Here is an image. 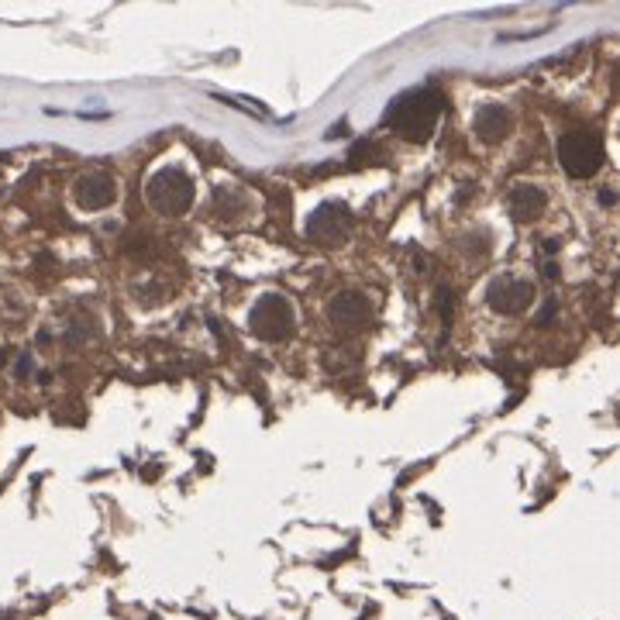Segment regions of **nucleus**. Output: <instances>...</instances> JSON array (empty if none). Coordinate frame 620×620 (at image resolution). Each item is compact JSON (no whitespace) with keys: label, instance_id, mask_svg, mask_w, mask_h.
<instances>
[{"label":"nucleus","instance_id":"obj_2","mask_svg":"<svg viewBox=\"0 0 620 620\" xmlns=\"http://www.w3.org/2000/svg\"><path fill=\"white\" fill-rule=\"evenodd\" d=\"M145 200L166 217H180L193 207V180L180 166H162L155 169L145 183Z\"/></svg>","mask_w":620,"mask_h":620},{"label":"nucleus","instance_id":"obj_14","mask_svg":"<svg viewBox=\"0 0 620 620\" xmlns=\"http://www.w3.org/2000/svg\"><path fill=\"white\" fill-rule=\"evenodd\" d=\"M600 200H603V204H614V190H600Z\"/></svg>","mask_w":620,"mask_h":620},{"label":"nucleus","instance_id":"obj_9","mask_svg":"<svg viewBox=\"0 0 620 620\" xmlns=\"http://www.w3.org/2000/svg\"><path fill=\"white\" fill-rule=\"evenodd\" d=\"M507 211H510V217H514L517 224H531L534 217L545 211V190H541V186H534V183L510 186V193H507Z\"/></svg>","mask_w":620,"mask_h":620},{"label":"nucleus","instance_id":"obj_3","mask_svg":"<svg viewBox=\"0 0 620 620\" xmlns=\"http://www.w3.org/2000/svg\"><path fill=\"white\" fill-rule=\"evenodd\" d=\"M558 162L572 180H589L603 166V142L593 131H565L558 138Z\"/></svg>","mask_w":620,"mask_h":620},{"label":"nucleus","instance_id":"obj_1","mask_svg":"<svg viewBox=\"0 0 620 620\" xmlns=\"http://www.w3.org/2000/svg\"><path fill=\"white\" fill-rule=\"evenodd\" d=\"M441 111H445L441 90L424 83V87H414L393 97V104L386 107V128L397 131L407 142H428L434 128H438Z\"/></svg>","mask_w":620,"mask_h":620},{"label":"nucleus","instance_id":"obj_5","mask_svg":"<svg viewBox=\"0 0 620 620\" xmlns=\"http://www.w3.org/2000/svg\"><path fill=\"white\" fill-rule=\"evenodd\" d=\"M534 300V286L521 276H496L486 290V304L496 314H524Z\"/></svg>","mask_w":620,"mask_h":620},{"label":"nucleus","instance_id":"obj_8","mask_svg":"<svg viewBox=\"0 0 620 620\" xmlns=\"http://www.w3.org/2000/svg\"><path fill=\"white\" fill-rule=\"evenodd\" d=\"M328 314H331V321H335V328L359 331V328H366V324H369L372 307H369V300L362 297L359 290H345V293H338V297L331 300Z\"/></svg>","mask_w":620,"mask_h":620},{"label":"nucleus","instance_id":"obj_16","mask_svg":"<svg viewBox=\"0 0 620 620\" xmlns=\"http://www.w3.org/2000/svg\"><path fill=\"white\" fill-rule=\"evenodd\" d=\"M11 355V348H0V366H4V359Z\"/></svg>","mask_w":620,"mask_h":620},{"label":"nucleus","instance_id":"obj_6","mask_svg":"<svg viewBox=\"0 0 620 620\" xmlns=\"http://www.w3.org/2000/svg\"><path fill=\"white\" fill-rule=\"evenodd\" d=\"M73 197L83 211H107L118 200V186H114V176L107 169H90L73 183Z\"/></svg>","mask_w":620,"mask_h":620},{"label":"nucleus","instance_id":"obj_12","mask_svg":"<svg viewBox=\"0 0 620 620\" xmlns=\"http://www.w3.org/2000/svg\"><path fill=\"white\" fill-rule=\"evenodd\" d=\"M18 376L21 379L31 376V355H21V359H18Z\"/></svg>","mask_w":620,"mask_h":620},{"label":"nucleus","instance_id":"obj_7","mask_svg":"<svg viewBox=\"0 0 620 620\" xmlns=\"http://www.w3.org/2000/svg\"><path fill=\"white\" fill-rule=\"evenodd\" d=\"M348 221H352V211H348L341 200H328L321 204L307 221V238L310 242H338L348 231Z\"/></svg>","mask_w":620,"mask_h":620},{"label":"nucleus","instance_id":"obj_13","mask_svg":"<svg viewBox=\"0 0 620 620\" xmlns=\"http://www.w3.org/2000/svg\"><path fill=\"white\" fill-rule=\"evenodd\" d=\"M335 135H348V124H345V121H338L335 128L328 131V138H335Z\"/></svg>","mask_w":620,"mask_h":620},{"label":"nucleus","instance_id":"obj_10","mask_svg":"<svg viewBox=\"0 0 620 620\" xmlns=\"http://www.w3.org/2000/svg\"><path fill=\"white\" fill-rule=\"evenodd\" d=\"M472 128H476V135L483 138V142H500L503 135L510 131V111L500 104H483L476 111V121H472Z\"/></svg>","mask_w":620,"mask_h":620},{"label":"nucleus","instance_id":"obj_4","mask_svg":"<svg viewBox=\"0 0 620 620\" xmlns=\"http://www.w3.org/2000/svg\"><path fill=\"white\" fill-rule=\"evenodd\" d=\"M248 324H252V331L262 341H283L286 335H293V307H290V300L279 297V293H266L262 300H255Z\"/></svg>","mask_w":620,"mask_h":620},{"label":"nucleus","instance_id":"obj_15","mask_svg":"<svg viewBox=\"0 0 620 620\" xmlns=\"http://www.w3.org/2000/svg\"><path fill=\"white\" fill-rule=\"evenodd\" d=\"M545 276H548V279H558V266H555V262H548V266H545Z\"/></svg>","mask_w":620,"mask_h":620},{"label":"nucleus","instance_id":"obj_11","mask_svg":"<svg viewBox=\"0 0 620 620\" xmlns=\"http://www.w3.org/2000/svg\"><path fill=\"white\" fill-rule=\"evenodd\" d=\"M558 314V300H545V310L538 314V324H552Z\"/></svg>","mask_w":620,"mask_h":620}]
</instances>
